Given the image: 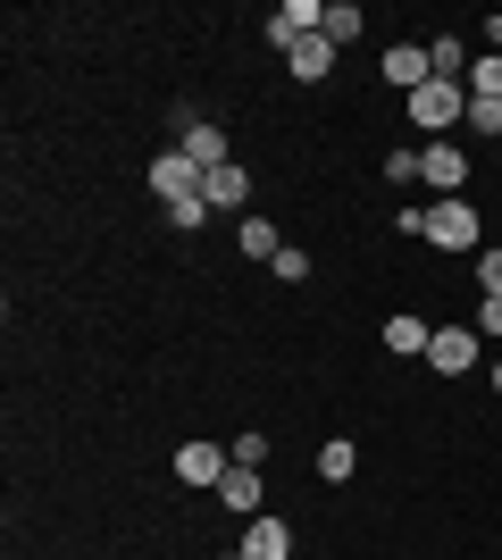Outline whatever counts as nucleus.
Instances as JSON below:
<instances>
[{
  "mask_svg": "<svg viewBox=\"0 0 502 560\" xmlns=\"http://www.w3.org/2000/svg\"><path fill=\"white\" fill-rule=\"evenodd\" d=\"M394 226H402V234H428L435 252H486V218H478L469 192H453V201H410Z\"/></svg>",
  "mask_w": 502,
  "mask_h": 560,
  "instance_id": "obj_1",
  "label": "nucleus"
},
{
  "mask_svg": "<svg viewBox=\"0 0 502 560\" xmlns=\"http://www.w3.org/2000/svg\"><path fill=\"white\" fill-rule=\"evenodd\" d=\"M402 109H410V126H419L428 142H444L460 117H469V84H453V75H428V84H419Z\"/></svg>",
  "mask_w": 502,
  "mask_h": 560,
  "instance_id": "obj_2",
  "label": "nucleus"
},
{
  "mask_svg": "<svg viewBox=\"0 0 502 560\" xmlns=\"http://www.w3.org/2000/svg\"><path fill=\"white\" fill-rule=\"evenodd\" d=\"M167 468H176V486H192V493H218V477L235 468V452H226V444H210V435H185Z\"/></svg>",
  "mask_w": 502,
  "mask_h": 560,
  "instance_id": "obj_3",
  "label": "nucleus"
},
{
  "mask_svg": "<svg viewBox=\"0 0 502 560\" xmlns=\"http://www.w3.org/2000/svg\"><path fill=\"white\" fill-rule=\"evenodd\" d=\"M419 185H428L435 201H453V192H469V151H460L453 135H444V142H419Z\"/></svg>",
  "mask_w": 502,
  "mask_h": 560,
  "instance_id": "obj_4",
  "label": "nucleus"
},
{
  "mask_svg": "<svg viewBox=\"0 0 502 560\" xmlns=\"http://www.w3.org/2000/svg\"><path fill=\"white\" fill-rule=\"evenodd\" d=\"M478 360H494V351H486V335L469 327V318H460V327H435V343H428V369L435 376H469Z\"/></svg>",
  "mask_w": 502,
  "mask_h": 560,
  "instance_id": "obj_5",
  "label": "nucleus"
},
{
  "mask_svg": "<svg viewBox=\"0 0 502 560\" xmlns=\"http://www.w3.org/2000/svg\"><path fill=\"white\" fill-rule=\"evenodd\" d=\"M201 176H210V167H192L185 151H160V160H151V201H201Z\"/></svg>",
  "mask_w": 502,
  "mask_h": 560,
  "instance_id": "obj_6",
  "label": "nucleus"
},
{
  "mask_svg": "<svg viewBox=\"0 0 502 560\" xmlns=\"http://www.w3.org/2000/svg\"><path fill=\"white\" fill-rule=\"evenodd\" d=\"M201 201H210V218H243V210H252V167H243V160L210 167V176H201Z\"/></svg>",
  "mask_w": 502,
  "mask_h": 560,
  "instance_id": "obj_7",
  "label": "nucleus"
},
{
  "mask_svg": "<svg viewBox=\"0 0 502 560\" xmlns=\"http://www.w3.org/2000/svg\"><path fill=\"white\" fill-rule=\"evenodd\" d=\"M176 151H185V160L192 167H226V160H235V151H226V126H210V117H176Z\"/></svg>",
  "mask_w": 502,
  "mask_h": 560,
  "instance_id": "obj_8",
  "label": "nucleus"
},
{
  "mask_svg": "<svg viewBox=\"0 0 502 560\" xmlns=\"http://www.w3.org/2000/svg\"><path fill=\"white\" fill-rule=\"evenodd\" d=\"M260 502H268V477L260 468H226V477H218V511H235V518H260Z\"/></svg>",
  "mask_w": 502,
  "mask_h": 560,
  "instance_id": "obj_9",
  "label": "nucleus"
},
{
  "mask_svg": "<svg viewBox=\"0 0 502 560\" xmlns=\"http://www.w3.org/2000/svg\"><path fill=\"white\" fill-rule=\"evenodd\" d=\"M377 75H385V84H394V93H419V84H428V75H435V59H428V50H419V43H394V50H385V59H377Z\"/></svg>",
  "mask_w": 502,
  "mask_h": 560,
  "instance_id": "obj_10",
  "label": "nucleus"
},
{
  "mask_svg": "<svg viewBox=\"0 0 502 560\" xmlns=\"http://www.w3.org/2000/svg\"><path fill=\"white\" fill-rule=\"evenodd\" d=\"M235 552L243 560H293V527H285V518H243V544H235Z\"/></svg>",
  "mask_w": 502,
  "mask_h": 560,
  "instance_id": "obj_11",
  "label": "nucleus"
},
{
  "mask_svg": "<svg viewBox=\"0 0 502 560\" xmlns=\"http://www.w3.org/2000/svg\"><path fill=\"white\" fill-rule=\"evenodd\" d=\"M428 343H435V327L419 310H394V318H385V351H394V360H428Z\"/></svg>",
  "mask_w": 502,
  "mask_h": 560,
  "instance_id": "obj_12",
  "label": "nucleus"
},
{
  "mask_svg": "<svg viewBox=\"0 0 502 560\" xmlns=\"http://www.w3.org/2000/svg\"><path fill=\"white\" fill-rule=\"evenodd\" d=\"M285 75H293V84H327V75H335V43H327V34L293 43V50H285Z\"/></svg>",
  "mask_w": 502,
  "mask_h": 560,
  "instance_id": "obj_13",
  "label": "nucleus"
},
{
  "mask_svg": "<svg viewBox=\"0 0 502 560\" xmlns=\"http://www.w3.org/2000/svg\"><path fill=\"white\" fill-rule=\"evenodd\" d=\"M235 243H243V259H277V252H285L277 218H243V226H235Z\"/></svg>",
  "mask_w": 502,
  "mask_h": 560,
  "instance_id": "obj_14",
  "label": "nucleus"
},
{
  "mask_svg": "<svg viewBox=\"0 0 502 560\" xmlns=\"http://www.w3.org/2000/svg\"><path fill=\"white\" fill-rule=\"evenodd\" d=\"M360 25H369V18H360V0H327V25H318V34H327L335 50H352V43H360Z\"/></svg>",
  "mask_w": 502,
  "mask_h": 560,
  "instance_id": "obj_15",
  "label": "nucleus"
},
{
  "mask_svg": "<svg viewBox=\"0 0 502 560\" xmlns=\"http://www.w3.org/2000/svg\"><path fill=\"white\" fill-rule=\"evenodd\" d=\"M352 468H360V444H352V435H327V444H318V477H327V486H343Z\"/></svg>",
  "mask_w": 502,
  "mask_h": 560,
  "instance_id": "obj_16",
  "label": "nucleus"
},
{
  "mask_svg": "<svg viewBox=\"0 0 502 560\" xmlns=\"http://www.w3.org/2000/svg\"><path fill=\"white\" fill-rule=\"evenodd\" d=\"M428 59H435V75L469 84V43H460V34H435V43H428Z\"/></svg>",
  "mask_w": 502,
  "mask_h": 560,
  "instance_id": "obj_17",
  "label": "nucleus"
},
{
  "mask_svg": "<svg viewBox=\"0 0 502 560\" xmlns=\"http://www.w3.org/2000/svg\"><path fill=\"white\" fill-rule=\"evenodd\" d=\"M469 327L486 335V351H502V293H486V302H478V318H469Z\"/></svg>",
  "mask_w": 502,
  "mask_h": 560,
  "instance_id": "obj_18",
  "label": "nucleus"
},
{
  "mask_svg": "<svg viewBox=\"0 0 502 560\" xmlns=\"http://www.w3.org/2000/svg\"><path fill=\"white\" fill-rule=\"evenodd\" d=\"M268 268H277V284H302V277H311V252H302V243H285Z\"/></svg>",
  "mask_w": 502,
  "mask_h": 560,
  "instance_id": "obj_19",
  "label": "nucleus"
},
{
  "mask_svg": "<svg viewBox=\"0 0 502 560\" xmlns=\"http://www.w3.org/2000/svg\"><path fill=\"white\" fill-rule=\"evenodd\" d=\"M460 126H469V135H486V142H494V135H502V101H469V117H460Z\"/></svg>",
  "mask_w": 502,
  "mask_h": 560,
  "instance_id": "obj_20",
  "label": "nucleus"
},
{
  "mask_svg": "<svg viewBox=\"0 0 502 560\" xmlns=\"http://www.w3.org/2000/svg\"><path fill=\"white\" fill-rule=\"evenodd\" d=\"M160 218H167V226H185V234H192V226H210V201H167Z\"/></svg>",
  "mask_w": 502,
  "mask_h": 560,
  "instance_id": "obj_21",
  "label": "nucleus"
},
{
  "mask_svg": "<svg viewBox=\"0 0 502 560\" xmlns=\"http://www.w3.org/2000/svg\"><path fill=\"white\" fill-rule=\"evenodd\" d=\"M226 452H235L243 468H260V460H268V435H260V427H243V435H235V444H226Z\"/></svg>",
  "mask_w": 502,
  "mask_h": 560,
  "instance_id": "obj_22",
  "label": "nucleus"
},
{
  "mask_svg": "<svg viewBox=\"0 0 502 560\" xmlns=\"http://www.w3.org/2000/svg\"><path fill=\"white\" fill-rule=\"evenodd\" d=\"M478 293H502V243H486V252H478Z\"/></svg>",
  "mask_w": 502,
  "mask_h": 560,
  "instance_id": "obj_23",
  "label": "nucleus"
},
{
  "mask_svg": "<svg viewBox=\"0 0 502 560\" xmlns=\"http://www.w3.org/2000/svg\"><path fill=\"white\" fill-rule=\"evenodd\" d=\"M385 185H402V192L419 185V151H394V160H385Z\"/></svg>",
  "mask_w": 502,
  "mask_h": 560,
  "instance_id": "obj_24",
  "label": "nucleus"
},
{
  "mask_svg": "<svg viewBox=\"0 0 502 560\" xmlns=\"http://www.w3.org/2000/svg\"><path fill=\"white\" fill-rule=\"evenodd\" d=\"M478 50H502V18H486V43Z\"/></svg>",
  "mask_w": 502,
  "mask_h": 560,
  "instance_id": "obj_25",
  "label": "nucleus"
},
{
  "mask_svg": "<svg viewBox=\"0 0 502 560\" xmlns=\"http://www.w3.org/2000/svg\"><path fill=\"white\" fill-rule=\"evenodd\" d=\"M486 376H494V394H502V351H494V369H486Z\"/></svg>",
  "mask_w": 502,
  "mask_h": 560,
  "instance_id": "obj_26",
  "label": "nucleus"
},
{
  "mask_svg": "<svg viewBox=\"0 0 502 560\" xmlns=\"http://www.w3.org/2000/svg\"><path fill=\"white\" fill-rule=\"evenodd\" d=\"M218 560H243V552H218Z\"/></svg>",
  "mask_w": 502,
  "mask_h": 560,
  "instance_id": "obj_27",
  "label": "nucleus"
}]
</instances>
